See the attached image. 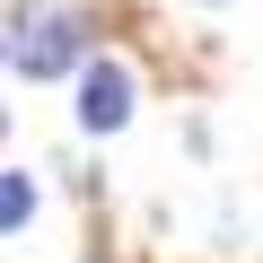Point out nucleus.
Listing matches in <instances>:
<instances>
[{"mask_svg":"<svg viewBox=\"0 0 263 263\" xmlns=\"http://www.w3.org/2000/svg\"><path fill=\"white\" fill-rule=\"evenodd\" d=\"M9 62H18V79H62L79 53H88V27L70 18V9H18L9 18Z\"/></svg>","mask_w":263,"mask_h":263,"instance_id":"f257e3e1","label":"nucleus"},{"mask_svg":"<svg viewBox=\"0 0 263 263\" xmlns=\"http://www.w3.org/2000/svg\"><path fill=\"white\" fill-rule=\"evenodd\" d=\"M27 211H35V184L9 167V176H0V219H9V228H27Z\"/></svg>","mask_w":263,"mask_h":263,"instance_id":"7ed1b4c3","label":"nucleus"},{"mask_svg":"<svg viewBox=\"0 0 263 263\" xmlns=\"http://www.w3.org/2000/svg\"><path fill=\"white\" fill-rule=\"evenodd\" d=\"M79 123H88V132H123V123H132V70H123V62H88V79H79Z\"/></svg>","mask_w":263,"mask_h":263,"instance_id":"f03ea898","label":"nucleus"}]
</instances>
